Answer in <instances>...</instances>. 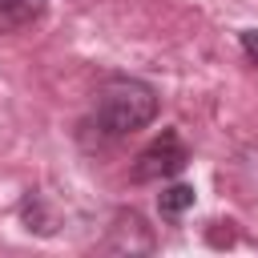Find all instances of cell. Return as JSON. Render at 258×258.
I'll return each instance as SVG.
<instances>
[{"label":"cell","instance_id":"277c9868","mask_svg":"<svg viewBox=\"0 0 258 258\" xmlns=\"http://www.w3.org/2000/svg\"><path fill=\"white\" fill-rule=\"evenodd\" d=\"M194 198H198V194H194V185H181V181H177V185H169V189H161V194H157V210H161V218L177 222L185 210H194Z\"/></svg>","mask_w":258,"mask_h":258},{"label":"cell","instance_id":"7a4b0ae2","mask_svg":"<svg viewBox=\"0 0 258 258\" xmlns=\"http://www.w3.org/2000/svg\"><path fill=\"white\" fill-rule=\"evenodd\" d=\"M189 161V149L185 141L177 137V129H161L133 161V181H165V177H177Z\"/></svg>","mask_w":258,"mask_h":258},{"label":"cell","instance_id":"5b68a950","mask_svg":"<svg viewBox=\"0 0 258 258\" xmlns=\"http://www.w3.org/2000/svg\"><path fill=\"white\" fill-rule=\"evenodd\" d=\"M238 40H242V52L258 64V28H242V32H238Z\"/></svg>","mask_w":258,"mask_h":258},{"label":"cell","instance_id":"3957f363","mask_svg":"<svg viewBox=\"0 0 258 258\" xmlns=\"http://www.w3.org/2000/svg\"><path fill=\"white\" fill-rule=\"evenodd\" d=\"M48 0H0V28H24L44 12Z\"/></svg>","mask_w":258,"mask_h":258},{"label":"cell","instance_id":"6da1fadb","mask_svg":"<svg viewBox=\"0 0 258 258\" xmlns=\"http://www.w3.org/2000/svg\"><path fill=\"white\" fill-rule=\"evenodd\" d=\"M153 117H157V89L145 85V81H133V77L109 81L101 89L97 105H93V121L109 141L145 129Z\"/></svg>","mask_w":258,"mask_h":258}]
</instances>
